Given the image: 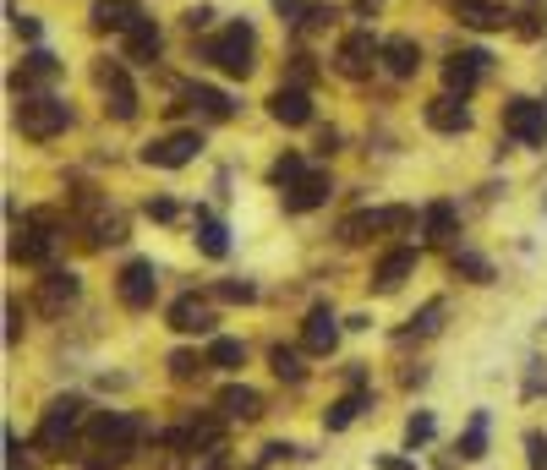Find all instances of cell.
Listing matches in <instances>:
<instances>
[{"instance_id":"obj_1","label":"cell","mask_w":547,"mask_h":470,"mask_svg":"<svg viewBox=\"0 0 547 470\" xmlns=\"http://www.w3.org/2000/svg\"><path fill=\"white\" fill-rule=\"evenodd\" d=\"M203 61L219 66L225 77H252V66H258V28L252 22H230L225 33H214L203 44Z\"/></svg>"},{"instance_id":"obj_2","label":"cell","mask_w":547,"mask_h":470,"mask_svg":"<svg viewBox=\"0 0 547 470\" xmlns=\"http://www.w3.org/2000/svg\"><path fill=\"white\" fill-rule=\"evenodd\" d=\"M137 438H143V421H137L132 410H99V416L88 421V443L104 454V465H121L126 454L137 449Z\"/></svg>"},{"instance_id":"obj_3","label":"cell","mask_w":547,"mask_h":470,"mask_svg":"<svg viewBox=\"0 0 547 470\" xmlns=\"http://www.w3.org/2000/svg\"><path fill=\"white\" fill-rule=\"evenodd\" d=\"M66 126H72V104L55 99V93H33V99L17 104V132L33 137V143H50V137H61Z\"/></svg>"},{"instance_id":"obj_4","label":"cell","mask_w":547,"mask_h":470,"mask_svg":"<svg viewBox=\"0 0 547 470\" xmlns=\"http://www.w3.org/2000/svg\"><path fill=\"white\" fill-rule=\"evenodd\" d=\"M83 399L77 394H61V399H50V405H44V416H39V432H33V443H39V449H50V454H61L66 443H72V432L83 427Z\"/></svg>"},{"instance_id":"obj_5","label":"cell","mask_w":547,"mask_h":470,"mask_svg":"<svg viewBox=\"0 0 547 470\" xmlns=\"http://www.w3.org/2000/svg\"><path fill=\"white\" fill-rule=\"evenodd\" d=\"M115 296H121L126 312L154 307V296H159V268H154V257H132V263L121 268V279H115Z\"/></svg>"},{"instance_id":"obj_6","label":"cell","mask_w":547,"mask_h":470,"mask_svg":"<svg viewBox=\"0 0 547 470\" xmlns=\"http://www.w3.org/2000/svg\"><path fill=\"white\" fill-rule=\"evenodd\" d=\"M504 132L515 137V143H526V148H547V104L537 99H509L504 104Z\"/></svg>"},{"instance_id":"obj_7","label":"cell","mask_w":547,"mask_h":470,"mask_svg":"<svg viewBox=\"0 0 547 470\" xmlns=\"http://www.w3.org/2000/svg\"><path fill=\"white\" fill-rule=\"evenodd\" d=\"M197 154H203V132H170V137L143 143V164H154V170H181Z\"/></svg>"},{"instance_id":"obj_8","label":"cell","mask_w":547,"mask_h":470,"mask_svg":"<svg viewBox=\"0 0 547 470\" xmlns=\"http://www.w3.org/2000/svg\"><path fill=\"white\" fill-rule=\"evenodd\" d=\"M11 257H17V263H28V268H44V263H50V257H55V225H50V214H33L28 225L17 230Z\"/></svg>"},{"instance_id":"obj_9","label":"cell","mask_w":547,"mask_h":470,"mask_svg":"<svg viewBox=\"0 0 547 470\" xmlns=\"http://www.w3.org/2000/svg\"><path fill=\"white\" fill-rule=\"evenodd\" d=\"M378 55H383V44L372 39L367 28H356V33H345L340 50H334V72L340 77H367L372 66H378Z\"/></svg>"},{"instance_id":"obj_10","label":"cell","mask_w":547,"mask_h":470,"mask_svg":"<svg viewBox=\"0 0 547 470\" xmlns=\"http://www.w3.org/2000/svg\"><path fill=\"white\" fill-rule=\"evenodd\" d=\"M99 88H104V110L115 121H137V88L126 77V66H99Z\"/></svg>"},{"instance_id":"obj_11","label":"cell","mask_w":547,"mask_h":470,"mask_svg":"<svg viewBox=\"0 0 547 470\" xmlns=\"http://www.w3.org/2000/svg\"><path fill=\"white\" fill-rule=\"evenodd\" d=\"M422 115H427V126H433V132H444V137L471 132V110H465L460 93H438V99H427Z\"/></svg>"},{"instance_id":"obj_12","label":"cell","mask_w":547,"mask_h":470,"mask_svg":"<svg viewBox=\"0 0 547 470\" xmlns=\"http://www.w3.org/2000/svg\"><path fill=\"white\" fill-rule=\"evenodd\" d=\"M487 66H493V55L487 50H460V55H449V66H444V82H449V93H471L476 82L487 77Z\"/></svg>"},{"instance_id":"obj_13","label":"cell","mask_w":547,"mask_h":470,"mask_svg":"<svg viewBox=\"0 0 547 470\" xmlns=\"http://www.w3.org/2000/svg\"><path fill=\"white\" fill-rule=\"evenodd\" d=\"M269 115L279 126H307L312 121V93L296 88V82H279V88L269 93Z\"/></svg>"},{"instance_id":"obj_14","label":"cell","mask_w":547,"mask_h":470,"mask_svg":"<svg viewBox=\"0 0 547 470\" xmlns=\"http://www.w3.org/2000/svg\"><path fill=\"white\" fill-rule=\"evenodd\" d=\"M411 274H416V246H394V252H383L378 268H372V290L389 296V290H400Z\"/></svg>"},{"instance_id":"obj_15","label":"cell","mask_w":547,"mask_h":470,"mask_svg":"<svg viewBox=\"0 0 547 470\" xmlns=\"http://www.w3.org/2000/svg\"><path fill=\"white\" fill-rule=\"evenodd\" d=\"M88 22L99 33H132L137 22H143V6H137V0H93Z\"/></svg>"},{"instance_id":"obj_16","label":"cell","mask_w":547,"mask_h":470,"mask_svg":"<svg viewBox=\"0 0 547 470\" xmlns=\"http://www.w3.org/2000/svg\"><path fill=\"white\" fill-rule=\"evenodd\" d=\"M61 72H66V66L55 61L50 50H28V55H22V72L11 77V88H17L22 99H33V88H44V82H55Z\"/></svg>"},{"instance_id":"obj_17","label":"cell","mask_w":547,"mask_h":470,"mask_svg":"<svg viewBox=\"0 0 547 470\" xmlns=\"http://www.w3.org/2000/svg\"><path fill=\"white\" fill-rule=\"evenodd\" d=\"M77 296H83V279H77L72 268H55V274H44V285H39V307L50 312V317H61Z\"/></svg>"},{"instance_id":"obj_18","label":"cell","mask_w":547,"mask_h":470,"mask_svg":"<svg viewBox=\"0 0 547 470\" xmlns=\"http://www.w3.org/2000/svg\"><path fill=\"white\" fill-rule=\"evenodd\" d=\"M301 345H307L312 356H329V350L340 345V317H334L329 307H312L307 323H301Z\"/></svg>"},{"instance_id":"obj_19","label":"cell","mask_w":547,"mask_h":470,"mask_svg":"<svg viewBox=\"0 0 547 470\" xmlns=\"http://www.w3.org/2000/svg\"><path fill=\"white\" fill-rule=\"evenodd\" d=\"M181 104H192L203 121H230V115H236V99H230V93H219V88H208V82H186Z\"/></svg>"},{"instance_id":"obj_20","label":"cell","mask_w":547,"mask_h":470,"mask_svg":"<svg viewBox=\"0 0 547 470\" xmlns=\"http://www.w3.org/2000/svg\"><path fill=\"white\" fill-rule=\"evenodd\" d=\"M378 61H383V72H389V77H416V66H422V44H416V39H405V33H394V39H383V55H378Z\"/></svg>"},{"instance_id":"obj_21","label":"cell","mask_w":547,"mask_h":470,"mask_svg":"<svg viewBox=\"0 0 547 470\" xmlns=\"http://www.w3.org/2000/svg\"><path fill=\"white\" fill-rule=\"evenodd\" d=\"M159 50H165V33H159L154 17H143L132 33H126V61H132V66H154Z\"/></svg>"},{"instance_id":"obj_22","label":"cell","mask_w":547,"mask_h":470,"mask_svg":"<svg viewBox=\"0 0 547 470\" xmlns=\"http://www.w3.org/2000/svg\"><path fill=\"white\" fill-rule=\"evenodd\" d=\"M455 17L476 33H493L509 22V6H498V0H455Z\"/></svg>"},{"instance_id":"obj_23","label":"cell","mask_w":547,"mask_h":470,"mask_svg":"<svg viewBox=\"0 0 547 470\" xmlns=\"http://www.w3.org/2000/svg\"><path fill=\"white\" fill-rule=\"evenodd\" d=\"M219 416L225 421H258L263 416V394L247 389V383H230V389L219 394Z\"/></svg>"},{"instance_id":"obj_24","label":"cell","mask_w":547,"mask_h":470,"mask_svg":"<svg viewBox=\"0 0 547 470\" xmlns=\"http://www.w3.org/2000/svg\"><path fill=\"white\" fill-rule=\"evenodd\" d=\"M329 192H334L329 175H307L301 186H290V192H285V214H312V208L329 203Z\"/></svg>"},{"instance_id":"obj_25","label":"cell","mask_w":547,"mask_h":470,"mask_svg":"<svg viewBox=\"0 0 547 470\" xmlns=\"http://www.w3.org/2000/svg\"><path fill=\"white\" fill-rule=\"evenodd\" d=\"M170 328H176V334H214V312L197 296H181L176 307H170Z\"/></svg>"},{"instance_id":"obj_26","label":"cell","mask_w":547,"mask_h":470,"mask_svg":"<svg viewBox=\"0 0 547 470\" xmlns=\"http://www.w3.org/2000/svg\"><path fill=\"white\" fill-rule=\"evenodd\" d=\"M192 230H197V252H203V257H225L230 252V230L219 225L208 208H197V214H192Z\"/></svg>"},{"instance_id":"obj_27","label":"cell","mask_w":547,"mask_h":470,"mask_svg":"<svg viewBox=\"0 0 547 470\" xmlns=\"http://www.w3.org/2000/svg\"><path fill=\"white\" fill-rule=\"evenodd\" d=\"M367 405H372V394H367V389H351V394H340V399H334L329 410H323V427H329V432H345V427H351V421L362 416Z\"/></svg>"},{"instance_id":"obj_28","label":"cell","mask_w":547,"mask_h":470,"mask_svg":"<svg viewBox=\"0 0 547 470\" xmlns=\"http://www.w3.org/2000/svg\"><path fill=\"white\" fill-rule=\"evenodd\" d=\"M460 225V208L455 203H427V214H422V235L427 241H449Z\"/></svg>"},{"instance_id":"obj_29","label":"cell","mask_w":547,"mask_h":470,"mask_svg":"<svg viewBox=\"0 0 547 470\" xmlns=\"http://www.w3.org/2000/svg\"><path fill=\"white\" fill-rule=\"evenodd\" d=\"M487 421H493L487 410H476V416H471V427H465L460 443H455L460 460H482V454H487Z\"/></svg>"},{"instance_id":"obj_30","label":"cell","mask_w":547,"mask_h":470,"mask_svg":"<svg viewBox=\"0 0 547 470\" xmlns=\"http://www.w3.org/2000/svg\"><path fill=\"white\" fill-rule=\"evenodd\" d=\"M307 181V159L301 154H279L269 164V186H279V192H290V186H301Z\"/></svg>"},{"instance_id":"obj_31","label":"cell","mask_w":547,"mask_h":470,"mask_svg":"<svg viewBox=\"0 0 547 470\" xmlns=\"http://www.w3.org/2000/svg\"><path fill=\"white\" fill-rule=\"evenodd\" d=\"M449 263H455V274H465L471 285H493V263H487L482 252H471V246H460V252L449 257Z\"/></svg>"},{"instance_id":"obj_32","label":"cell","mask_w":547,"mask_h":470,"mask_svg":"<svg viewBox=\"0 0 547 470\" xmlns=\"http://www.w3.org/2000/svg\"><path fill=\"white\" fill-rule=\"evenodd\" d=\"M241 361H247V345H241V339H214V345H208V367L236 372Z\"/></svg>"},{"instance_id":"obj_33","label":"cell","mask_w":547,"mask_h":470,"mask_svg":"<svg viewBox=\"0 0 547 470\" xmlns=\"http://www.w3.org/2000/svg\"><path fill=\"white\" fill-rule=\"evenodd\" d=\"M269 367H274V378H279V383H301V378H307L301 356H296V350H285V345H274V350H269Z\"/></svg>"},{"instance_id":"obj_34","label":"cell","mask_w":547,"mask_h":470,"mask_svg":"<svg viewBox=\"0 0 547 470\" xmlns=\"http://www.w3.org/2000/svg\"><path fill=\"white\" fill-rule=\"evenodd\" d=\"M372 230H378V208H362V214H351V219L340 225V241H345V246H362Z\"/></svg>"},{"instance_id":"obj_35","label":"cell","mask_w":547,"mask_h":470,"mask_svg":"<svg viewBox=\"0 0 547 470\" xmlns=\"http://www.w3.org/2000/svg\"><path fill=\"white\" fill-rule=\"evenodd\" d=\"M438 323H444V301H427V307L411 317V328H400V339H416V334L427 339V334H438Z\"/></svg>"},{"instance_id":"obj_36","label":"cell","mask_w":547,"mask_h":470,"mask_svg":"<svg viewBox=\"0 0 547 470\" xmlns=\"http://www.w3.org/2000/svg\"><path fill=\"white\" fill-rule=\"evenodd\" d=\"M121 241H126V219H115V214L93 219V246H121Z\"/></svg>"},{"instance_id":"obj_37","label":"cell","mask_w":547,"mask_h":470,"mask_svg":"<svg viewBox=\"0 0 547 470\" xmlns=\"http://www.w3.org/2000/svg\"><path fill=\"white\" fill-rule=\"evenodd\" d=\"M274 17L285 22V28H307V22H312V0H274Z\"/></svg>"},{"instance_id":"obj_38","label":"cell","mask_w":547,"mask_h":470,"mask_svg":"<svg viewBox=\"0 0 547 470\" xmlns=\"http://www.w3.org/2000/svg\"><path fill=\"white\" fill-rule=\"evenodd\" d=\"M214 296L219 301H258V285H252V279H219Z\"/></svg>"},{"instance_id":"obj_39","label":"cell","mask_w":547,"mask_h":470,"mask_svg":"<svg viewBox=\"0 0 547 470\" xmlns=\"http://www.w3.org/2000/svg\"><path fill=\"white\" fill-rule=\"evenodd\" d=\"M438 432V421H433V410H416L411 421H405V443H427Z\"/></svg>"},{"instance_id":"obj_40","label":"cell","mask_w":547,"mask_h":470,"mask_svg":"<svg viewBox=\"0 0 547 470\" xmlns=\"http://www.w3.org/2000/svg\"><path fill=\"white\" fill-rule=\"evenodd\" d=\"M203 367H208V361H197L192 350H176V356H170V378H181V383H186V378H197Z\"/></svg>"},{"instance_id":"obj_41","label":"cell","mask_w":547,"mask_h":470,"mask_svg":"<svg viewBox=\"0 0 547 470\" xmlns=\"http://www.w3.org/2000/svg\"><path fill=\"white\" fill-rule=\"evenodd\" d=\"M6 17H11V28H17V33H22V39H28V44L39 39V33H44V28H39V17H28V11H17V6H11Z\"/></svg>"},{"instance_id":"obj_42","label":"cell","mask_w":547,"mask_h":470,"mask_svg":"<svg viewBox=\"0 0 547 470\" xmlns=\"http://www.w3.org/2000/svg\"><path fill=\"white\" fill-rule=\"evenodd\" d=\"M143 214H148V219H159V225H170V219H176V203H170V197H148Z\"/></svg>"},{"instance_id":"obj_43","label":"cell","mask_w":547,"mask_h":470,"mask_svg":"<svg viewBox=\"0 0 547 470\" xmlns=\"http://www.w3.org/2000/svg\"><path fill=\"white\" fill-rule=\"evenodd\" d=\"M526 454H531V470H547V438L542 432H526Z\"/></svg>"},{"instance_id":"obj_44","label":"cell","mask_w":547,"mask_h":470,"mask_svg":"<svg viewBox=\"0 0 547 470\" xmlns=\"http://www.w3.org/2000/svg\"><path fill=\"white\" fill-rule=\"evenodd\" d=\"M181 22H186L192 33H197V28H208V22H214V6H186V11H181Z\"/></svg>"},{"instance_id":"obj_45","label":"cell","mask_w":547,"mask_h":470,"mask_svg":"<svg viewBox=\"0 0 547 470\" xmlns=\"http://www.w3.org/2000/svg\"><path fill=\"white\" fill-rule=\"evenodd\" d=\"M17 339H22V307L6 301V345H17Z\"/></svg>"},{"instance_id":"obj_46","label":"cell","mask_w":547,"mask_h":470,"mask_svg":"<svg viewBox=\"0 0 547 470\" xmlns=\"http://www.w3.org/2000/svg\"><path fill=\"white\" fill-rule=\"evenodd\" d=\"M372 465H378V470H416L411 460H400V454H378V460H372Z\"/></svg>"},{"instance_id":"obj_47","label":"cell","mask_w":547,"mask_h":470,"mask_svg":"<svg viewBox=\"0 0 547 470\" xmlns=\"http://www.w3.org/2000/svg\"><path fill=\"white\" fill-rule=\"evenodd\" d=\"M197 470H230V460H225V449H219V443H214V449H208V460L197 465Z\"/></svg>"},{"instance_id":"obj_48","label":"cell","mask_w":547,"mask_h":470,"mask_svg":"<svg viewBox=\"0 0 547 470\" xmlns=\"http://www.w3.org/2000/svg\"><path fill=\"white\" fill-rule=\"evenodd\" d=\"M318 154H340V132H334V126H329V132H318Z\"/></svg>"}]
</instances>
